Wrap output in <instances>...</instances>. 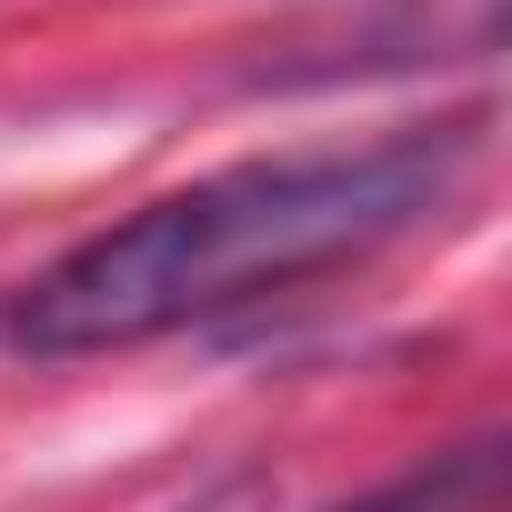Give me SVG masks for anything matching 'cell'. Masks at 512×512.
I'll return each instance as SVG.
<instances>
[{"mask_svg":"<svg viewBox=\"0 0 512 512\" xmlns=\"http://www.w3.org/2000/svg\"><path fill=\"white\" fill-rule=\"evenodd\" d=\"M492 502H502V432H472V442L392 472L382 492L342 502V512H492Z\"/></svg>","mask_w":512,"mask_h":512,"instance_id":"2","label":"cell"},{"mask_svg":"<svg viewBox=\"0 0 512 512\" xmlns=\"http://www.w3.org/2000/svg\"><path fill=\"white\" fill-rule=\"evenodd\" d=\"M482 121H432V131H382V141H332V151H272L201 171L111 231L71 241L0 302V342L31 362H81V352H131L161 332H191L211 312L272 302L292 282H322L342 262H372L382 241L442 221V201L472 181Z\"/></svg>","mask_w":512,"mask_h":512,"instance_id":"1","label":"cell"}]
</instances>
